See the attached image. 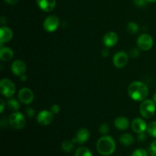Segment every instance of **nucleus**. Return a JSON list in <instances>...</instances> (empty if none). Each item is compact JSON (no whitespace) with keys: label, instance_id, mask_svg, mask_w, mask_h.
Instances as JSON below:
<instances>
[{"label":"nucleus","instance_id":"22","mask_svg":"<svg viewBox=\"0 0 156 156\" xmlns=\"http://www.w3.org/2000/svg\"><path fill=\"white\" fill-rule=\"evenodd\" d=\"M75 156H92V153L88 148L81 147L76 150Z\"/></svg>","mask_w":156,"mask_h":156},{"label":"nucleus","instance_id":"23","mask_svg":"<svg viewBox=\"0 0 156 156\" xmlns=\"http://www.w3.org/2000/svg\"><path fill=\"white\" fill-rule=\"evenodd\" d=\"M126 28H127V31L131 34H135L139 31L138 24L133 21H130V22L128 23Z\"/></svg>","mask_w":156,"mask_h":156},{"label":"nucleus","instance_id":"9","mask_svg":"<svg viewBox=\"0 0 156 156\" xmlns=\"http://www.w3.org/2000/svg\"><path fill=\"white\" fill-rule=\"evenodd\" d=\"M34 93L30 88H23L18 92V98L21 103L24 105H29L34 101Z\"/></svg>","mask_w":156,"mask_h":156},{"label":"nucleus","instance_id":"2","mask_svg":"<svg viewBox=\"0 0 156 156\" xmlns=\"http://www.w3.org/2000/svg\"><path fill=\"white\" fill-rule=\"evenodd\" d=\"M97 150L101 155L108 156L114 152L116 149V143L113 137L110 136H104L97 142Z\"/></svg>","mask_w":156,"mask_h":156},{"label":"nucleus","instance_id":"24","mask_svg":"<svg viewBox=\"0 0 156 156\" xmlns=\"http://www.w3.org/2000/svg\"><path fill=\"white\" fill-rule=\"evenodd\" d=\"M147 132L151 136L156 138V121L151 122L147 126Z\"/></svg>","mask_w":156,"mask_h":156},{"label":"nucleus","instance_id":"17","mask_svg":"<svg viewBox=\"0 0 156 156\" xmlns=\"http://www.w3.org/2000/svg\"><path fill=\"white\" fill-rule=\"evenodd\" d=\"M14 56V51L9 47H1L0 50V59L2 61H9Z\"/></svg>","mask_w":156,"mask_h":156},{"label":"nucleus","instance_id":"14","mask_svg":"<svg viewBox=\"0 0 156 156\" xmlns=\"http://www.w3.org/2000/svg\"><path fill=\"white\" fill-rule=\"evenodd\" d=\"M132 129L134 132L137 133H144L147 129V124L146 122L140 118H136L132 122Z\"/></svg>","mask_w":156,"mask_h":156},{"label":"nucleus","instance_id":"12","mask_svg":"<svg viewBox=\"0 0 156 156\" xmlns=\"http://www.w3.org/2000/svg\"><path fill=\"white\" fill-rule=\"evenodd\" d=\"M90 137V133L87 129L82 128L80 129L76 133L75 138L73 139V143H77L79 144H84L88 140Z\"/></svg>","mask_w":156,"mask_h":156},{"label":"nucleus","instance_id":"33","mask_svg":"<svg viewBox=\"0 0 156 156\" xmlns=\"http://www.w3.org/2000/svg\"><path fill=\"white\" fill-rule=\"evenodd\" d=\"M150 149H151V150L153 151V152H155V153H156V140H155V141L152 142V144H151Z\"/></svg>","mask_w":156,"mask_h":156},{"label":"nucleus","instance_id":"34","mask_svg":"<svg viewBox=\"0 0 156 156\" xmlns=\"http://www.w3.org/2000/svg\"><path fill=\"white\" fill-rule=\"evenodd\" d=\"M5 2H7L9 5H15L18 2V0H5Z\"/></svg>","mask_w":156,"mask_h":156},{"label":"nucleus","instance_id":"11","mask_svg":"<svg viewBox=\"0 0 156 156\" xmlns=\"http://www.w3.org/2000/svg\"><path fill=\"white\" fill-rule=\"evenodd\" d=\"M11 69H12V73L17 76H20L25 74L26 73V64L23 62L21 59H17L15 60L12 64L11 66Z\"/></svg>","mask_w":156,"mask_h":156},{"label":"nucleus","instance_id":"6","mask_svg":"<svg viewBox=\"0 0 156 156\" xmlns=\"http://www.w3.org/2000/svg\"><path fill=\"white\" fill-rule=\"evenodd\" d=\"M137 45L142 50L144 51L149 50L153 46V39L149 34H143L140 35L137 39Z\"/></svg>","mask_w":156,"mask_h":156},{"label":"nucleus","instance_id":"18","mask_svg":"<svg viewBox=\"0 0 156 156\" xmlns=\"http://www.w3.org/2000/svg\"><path fill=\"white\" fill-rule=\"evenodd\" d=\"M129 125V120L124 117H119L114 120V126L120 130H125V129H128Z\"/></svg>","mask_w":156,"mask_h":156},{"label":"nucleus","instance_id":"21","mask_svg":"<svg viewBox=\"0 0 156 156\" xmlns=\"http://www.w3.org/2000/svg\"><path fill=\"white\" fill-rule=\"evenodd\" d=\"M7 105H8V108H9V109L14 111H18V109H19L20 108V105L19 103H18V101L16 100V99H14V98L9 99V100L8 101Z\"/></svg>","mask_w":156,"mask_h":156},{"label":"nucleus","instance_id":"13","mask_svg":"<svg viewBox=\"0 0 156 156\" xmlns=\"http://www.w3.org/2000/svg\"><path fill=\"white\" fill-rule=\"evenodd\" d=\"M38 6L46 12H51L56 7V0H37Z\"/></svg>","mask_w":156,"mask_h":156},{"label":"nucleus","instance_id":"35","mask_svg":"<svg viewBox=\"0 0 156 156\" xmlns=\"http://www.w3.org/2000/svg\"><path fill=\"white\" fill-rule=\"evenodd\" d=\"M0 103H1V108H0V112L2 113L3 111H4V108H5V101L1 99L0 100Z\"/></svg>","mask_w":156,"mask_h":156},{"label":"nucleus","instance_id":"7","mask_svg":"<svg viewBox=\"0 0 156 156\" xmlns=\"http://www.w3.org/2000/svg\"><path fill=\"white\" fill-rule=\"evenodd\" d=\"M59 18L56 15L48 16L44 21V27L47 31L53 32L59 27Z\"/></svg>","mask_w":156,"mask_h":156},{"label":"nucleus","instance_id":"27","mask_svg":"<svg viewBox=\"0 0 156 156\" xmlns=\"http://www.w3.org/2000/svg\"><path fill=\"white\" fill-rule=\"evenodd\" d=\"M50 111H51L53 114H57L60 111V107H59L58 105H53V106L51 107V110H50Z\"/></svg>","mask_w":156,"mask_h":156},{"label":"nucleus","instance_id":"30","mask_svg":"<svg viewBox=\"0 0 156 156\" xmlns=\"http://www.w3.org/2000/svg\"><path fill=\"white\" fill-rule=\"evenodd\" d=\"M134 3L136 5L139 7H143V6L146 5V0H133Z\"/></svg>","mask_w":156,"mask_h":156},{"label":"nucleus","instance_id":"28","mask_svg":"<svg viewBox=\"0 0 156 156\" xmlns=\"http://www.w3.org/2000/svg\"><path fill=\"white\" fill-rule=\"evenodd\" d=\"M129 55H130L132 57L136 58L140 56V52H139V50H137V49H136V48L132 49V50L129 51Z\"/></svg>","mask_w":156,"mask_h":156},{"label":"nucleus","instance_id":"5","mask_svg":"<svg viewBox=\"0 0 156 156\" xmlns=\"http://www.w3.org/2000/svg\"><path fill=\"white\" fill-rule=\"evenodd\" d=\"M0 91L6 98L12 97L15 92V84L8 79H2L0 82Z\"/></svg>","mask_w":156,"mask_h":156},{"label":"nucleus","instance_id":"8","mask_svg":"<svg viewBox=\"0 0 156 156\" xmlns=\"http://www.w3.org/2000/svg\"><path fill=\"white\" fill-rule=\"evenodd\" d=\"M128 54L124 51H119L116 53L113 58L114 65L117 68H123L128 63Z\"/></svg>","mask_w":156,"mask_h":156},{"label":"nucleus","instance_id":"31","mask_svg":"<svg viewBox=\"0 0 156 156\" xmlns=\"http://www.w3.org/2000/svg\"><path fill=\"white\" fill-rule=\"evenodd\" d=\"M146 134H145V132L141 133H139L138 137H137L139 142H144L145 140H146Z\"/></svg>","mask_w":156,"mask_h":156},{"label":"nucleus","instance_id":"10","mask_svg":"<svg viewBox=\"0 0 156 156\" xmlns=\"http://www.w3.org/2000/svg\"><path fill=\"white\" fill-rule=\"evenodd\" d=\"M53 120V114L51 111H42L37 114V120L42 126H47L50 124Z\"/></svg>","mask_w":156,"mask_h":156},{"label":"nucleus","instance_id":"19","mask_svg":"<svg viewBox=\"0 0 156 156\" xmlns=\"http://www.w3.org/2000/svg\"><path fill=\"white\" fill-rule=\"evenodd\" d=\"M120 142L124 146H129L133 143V136L129 133H124L120 136Z\"/></svg>","mask_w":156,"mask_h":156},{"label":"nucleus","instance_id":"36","mask_svg":"<svg viewBox=\"0 0 156 156\" xmlns=\"http://www.w3.org/2000/svg\"><path fill=\"white\" fill-rule=\"evenodd\" d=\"M21 80L22 81V82H24V81H26L27 80V76H25V75H23V76H21Z\"/></svg>","mask_w":156,"mask_h":156},{"label":"nucleus","instance_id":"38","mask_svg":"<svg viewBox=\"0 0 156 156\" xmlns=\"http://www.w3.org/2000/svg\"><path fill=\"white\" fill-rule=\"evenodd\" d=\"M147 2H156V0H146Z\"/></svg>","mask_w":156,"mask_h":156},{"label":"nucleus","instance_id":"3","mask_svg":"<svg viewBox=\"0 0 156 156\" xmlns=\"http://www.w3.org/2000/svg\"><path fill=\"white\" fill-rule=\"evenodd\" d=\"M156 111V104L154 101L144 100L140 107V111L141 115L146 119L152 117Z\"/></svg>","mask_w":156,"mask_h":156},{"label":"nucleus","instance_id":"15","mask_svg":"<svg viewBox=\"0 0 156 156\" xmlns=\"http://www.w3.org/2000/svg\"><path fill=\"white\" fill-rule=\"evenodd\" d=\"M118 41V36L115 32H108L105 35L103 38V42L107 47H111L116 45Z\"/></svg>","mask_w":156,"mask_h":156},{"label":"nucleus","instance_id":"29","mask_svg":"<svg viewBox=\"0 0 156 156\" xmlns=\"http://www.w3.org/2000/svg\"><path fill=\"white\" fill-rule=\"evenodd\" d=\"M25 112H26V114H27V117H34V114H35L34 110L31 108H27V109H26Z\"/></svg>","mask_w":156,"mask_h":156},{"label":"nucleus","instance_id":"20","mask_svg":"<svg viewBox=\"0 0 156 156\" xmlns=\"http://www.w3.org/2000/svg\"><path fill=\"white\" fill-rule=\"evenodd\" d=\"M74 149V143L73 140H66L62 144V149L66 152H71Z\"/></svg>","mask_w":156,"mask_h":156},{"label":"nucleus","instance_id":"37","mask_svg":"<svg viewBox=\"0 0 156 156\" xmlns=\"http://www.w3.org/2000/svg\"><path fill=\"white\" fill-rule=\"evenodd\" d=\"M153 101L155 102V104H156V92L154 94V95H153Z\"/></svg>","mask_w":156,"mask_h":156},{"label":"nucleus","instance_id":"32","mask_svg":"<svg viewBox=\"0 0 156 156\" xmlns=\"http://www.w3.org/2000/svg\"><path fill=\"white\" fill-rule=\"evenodd\" d=\"M109 50L108 48H104L101 50V56H104V57H107V56H109Z\"/></svg>","mask_w":156,"mask_h":156},{"label":"nucleus","instance_id":"16","mask_svg":"<svg viewBox=\"0 0 156 156\" xmlns=\"http://www.w3.org/2000/svg\"><path fill=\"white\" fill-rule=\"evenodd\" d=\"M13 37V31L8 27H2L0 28V42L1 44L8 43Z\"/></svg>","mask_w":156,"mask_h":156},{"label":"nucleus","instance_id":"25","mask_svg":"<svg viewBox=\"0 0 156 156\" xmlns=\"http://www.w3.org/2000/svg\"><path fill=\"white\" fill-rule=\"evenodd\" d=\"M131 156H148V152L143 149H138L133 152Z\"/></svg>","mask_w":156,"mask_h":156},{"label":"nucleus","instance_id":"26","mask_svg":"<svg viewBox=\"0 0 156 156\" xmlns=\"http://www.w3.org/2000/svg\"><path fill=\"white\" fill-rule=\"evenodd\" d=\"M110 131V127L108 126V124L107 123H103L99 127V132L101 134H104V135H106V134L108 133V132Z\"/></svg>","mask_w":156,"mask_h":156},{"label":"nucleus","instance_id":"4","mask_svg":"<svg viewBox=\"0 0 156 156\" xmlns=\"http://www.w3.org/2000/svg\"><path fill=\"white\" fill-rule=\"evenodd\" d=\"M9 123L14 129H21L25 126V118L21 113L15 111L9 116Z\"/></svg>","mask_w":156,"mask_h":156},{"label":"nucleus","instance_id":"1","mask_svg":"<svg viewBox=\"0 0 156 156\" xmlns=\"http://www.w3.org/2000/svg\"><path fill=\"white\" fill-rule=\"evenodd\" d=\"M128 93L132 99L136 101H143L149 94L147 85L142 82L136 81L130 83L128 87Z\"/></svg>","mask_w":156,"mask_h":156}]
</instances>
